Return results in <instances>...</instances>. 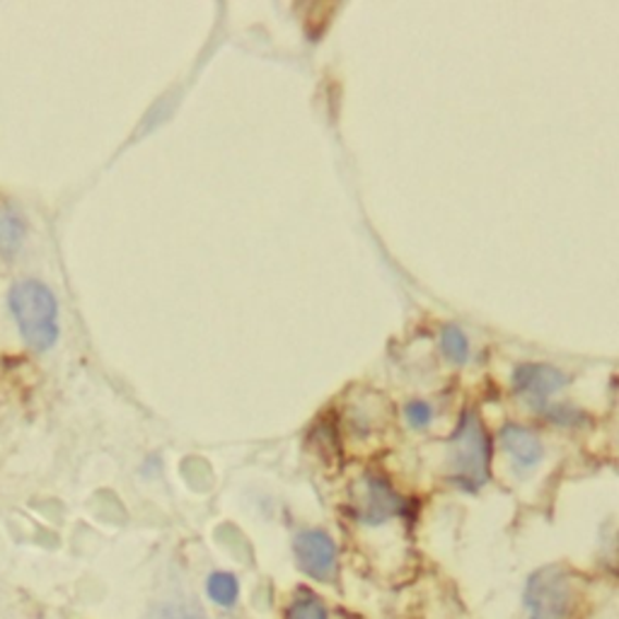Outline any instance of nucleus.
<instances>
[{
	"mask_svg": "<svg viewBox=\"0 0 619 619\" xmlns=\"http://www.w3.org/2000/svg\"><path fill=\"white\" fill-rule=\"evenodd\" d=\"M10 308H13L17 327L32 349L45 351L57 342L59 306L53 293L45 284L32 278L20 281L10 290Z\"/></svg>",
	"mask_w": 619,
	"mask_h": 619,
	"instance_id": "nucleus-1",
	"label": "nucleus"
},
{
	"mask_svg": "<svg viewBox=\"0 0 619 619\" xmlns=\"http://www.w3.org/2000/svg\"><path fill=\"white\" fill-rule=\"evenodd\" d=\"M492 465V441L474 411H465L458 431L450 441V470L453 480L470 492L480 488L488 480Z\"/></svg>",
	"mask_w": 619,
	"mask_h": 619,
	"instance_id": "nucleus-2",
	"label": "nucleus"
},
{
	"mask_svg": "<svg viewBox=\"0 0 619 619\" xmlns=\"http://www.w3.org/2000/svg\"><path fill=\"white\" fill-rule=\"evenodd\" d=\"M571 579L561 567H545L530 575L525 589L530 619H567L571 615Z\"/></svg>",
	"mask_w": 619,
	"mask_h": 619,
	"instance_id": "nucleus-3",
	"label": "nucleus"
},
{
	"mask_svg": "<svg viewBox=\"0 0 619 619\" xmlns=\"http://www.w3.org/2000/svg\"><path fill=\"white\" fill-rule=\"evenodd\" d=\"M296 559L302 573L310 579L332 583L336 575V545L334 540L322 530H302L296 537Z\"/></svg>",
	"mask_w": 619,
	"mask_h": 619,
	"instance_id": "nucleus-4",
	"label": "nucleus"
},
{
	"mask_svg": "<svg viewBox=\"0 0 619 619\" xmlns=\"http://www.w3.org/2000/svg\"><path fill=\"white\" fill-rule=\"evenodd\" d=\"M569 383V375L554 366L545 363H525L518 366L513 373V389L525 397L535 409H545L547 399L559 393V389Z\"/></svg>",
	"mask_w": 619,
	"mask_h": 619,
	"instance_id": "nucleus-5",
	"label": "nucleus"
},
{
	"mask_svg": "<svg viewBox=\"0 0 619 619\" xmlns=\"http://www.w3.org/2000/svg\"><path fill=\"white\" fill-rule=\"evenodd\" d=\"M401 510V498L395 494V488L375 474H368L363 480V496L358 518L366 525H383L385 520L395 518Z\"/></svg>",
	"mask_w": 619,
	"mask_h": 619,
	"instance_id": "nucleus-6",
	"label": "nucleus"
},
{
	"mask_svg": "<svg viewBox=\"0 0 619 619\" xmlns=\"http://www.w3.org/2000/svg\"><path fill=\"white\" fill-rule=\"evenodd\" d=\"M502 445L520 470H532V467H537L540 460L545 458L542 441L530 429L516 426V423H510V426L502 431Z\"/></svg>",
	"mask_w": 619,
	"mask_h": 619,
	"instance_id": "nucleus-7",
	"label": "nucleus"
},
{
	"mask_svg": "<svg viewBox=\"0 0 619 619\" xmlns=\"http://www.w3.org/2000/svg\"><path fill=\"white\" fill-rule=\"evenodd\" d=\"M206 593H209L211 601L221 607H233L240 597V583L233 573L227 571H215L206 581Z\"/></svg>",
	"mask_w": 619,
	"mask_h": 619,
	"instance_id": "nucleus-8",
	"label": "nucleus"
},
{
	"mask_svg": "<svg viewBox=\"0 0 619 619\" xmlns=\"http://www.w3.org/2000/svg\"><path fill=\"white\" fill-rule=\"evenodd\" d=\"M441 349L445 358H448V361L455 366H465L467 361H470V339H467V334L458 327V324H448V327H443Z\"/></svg>",
	"mask_w": 619,
	"mask_h": 619,
	"instance_id": "nucleus-9",
	"label": "nucleus"
},
{
	"mask_svg": "<svg viewBox=\"0 0 619 619\" xmlns=\"http://www.w3.org/2000/svg\"><path fill=\"white\" fill-rule=\"evenodd\" d=\"M23 231V219L8 206H0V249H15Z\"/></svg>",
	"mask_w": 619,
	"mask_h": 619,
	"instance_id": "nucleus-10",
	"label": "nucleus"
},
{
	"mask_svg": "<svg viewBox=\"0 0 619 619\" xmlns=\"http://www.w3.org/2000/svg\"><path fill=\"white\" fill-rule=\"evenodd\" d=\"M288 619H330L327 607L310 593H300L288 607Z\"/></svg>",
	"mask_w": 619,
	"mask_h": 619,
	"instance_id": "nucleus-11",
	"label": "nucleus"
},
{
	"mask_svg": "<svg viewBox=\"0 0 619 619\" xmlns=\"http://www.w3.org/2000/svg\"><path fill=\"white\" fill-rule=\"evenodd\" d=\"M148 619H206V615L199 605L165 603V605H158L153 615H150Z\"/></svg>",
	"mask_w": 619,
	"mask_h": 619,
	"instance_id": "nucleus-12",
	"label": "nucleus"
},
{
	"mask_svg": "<svg viewBox=\"0 0 619 619\" xmlns=\"http://www.w3.org/2000/svg\"><path fill=\"white\" fill-rule=\"evenodd\" d=\"M405 414H407L409 426H414V429H426L429 423L433 421V407L429 405V401L414 399V401H409V405H407Z\"/></svg>",
	"mask_w": 619,
	"mask_h": 619,
	"instance_id": "nucleus-13",
	"label": "nucleus"
},
{
	"mask_svg": "<svg viewBox=\"0 0 619 619\" xmlns=\"http://www.w3.org/2000/svg\"><path fill=\"white\" fill-rule=\"evenodd\" d=\"M549 419L557 421L559 426H573L575 419H583L581 411H569V407H552L549 409Z\"/></svg>",
	"mask_w": 619,
	"mask_h": 619,
	"instance_id": "nucleus-14",
	"label": "nucleus"
}]
</instances>
